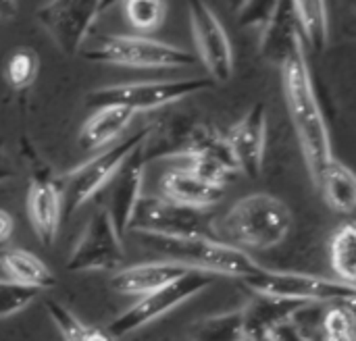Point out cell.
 <instances>
[{"instance_id": "7402d4cb", "label": "cell", "mask_w": 356, "mask_h": 341, "mask_svg": "<svg viewBox=\"0 0 356 341\" xmlns=\"http://www.w3.org/2000/svg\"><path fill=\"white\" fill-rule=\"evenodd\" d=\"M317 188L321 192V196L325 198V202L342 215H350L356 208V179L353 171L340 163V160H332L325 171L321 173Z\"/></svg>"}, {"instance_id": "e0dca14e", "label": "cell", "mask_w": 356, "mask_h": 341, "mask_svg": "<svg viewBox=\"0 0 356 341\" xmlns=\"http://www.w3.org/2000/svg\"><path fill=\"white\" fill-rule=\"evenodd\" d=\"M159 185H161L163 200L186 208H198V210L215 206L225 196V188H217L202 181L188 167L167 171L161 177Z\"/></svg>"}, {"instance_id": "d6986e66", "label": "cell", "mask_w": 356, "mask_h": 341, "mask_svg": "<svg viewBox=\"0 0 356 341\" xmlns=\"http://www.w3.org/2000/svg\"><path fill=\"white\" fill-rule=\"evenodd\" d=\"M311 304L305 302H292V300H280L269 296H257L246 308H244V321H246V335H265L275 325L296 319L300 313H305Z\"/></svg>"}, {"instance_id": "74e56055", "label": "cell", "mask_w": 356, "mask_h": 341, "mask_svg": "<svg viewBox=\"0 0 356 341\" xmlns=\"http://www.w3.org/2000/svg\"><path fill=\"white\" fill-rule=\"evenodd\" d=\"M244 341H254V340H252V338H246V340H244Z\"/></svg>"}, {"instance_id": "4fadbf2b", "label": "cell", "mask_w": 356, "mask_h": 341, "mask_svg": "<svg viewBox=\"0 0 356 341\" xmlns=\"http://www.w3.org/2000/svg\"><path fill=\"white\" fill-rule=\"evenodd\" d=\"M227 146L236 160L240 173L248 177H259L265 158L267 144V108L265 104H254L227 133Z\"/></svg>"}, {"instance_id": "d6a6232c", "label": "cell", "mask_w": 356, "mask_h": 341, "mask_svg": "<svg viewBox=\"0 0 356 341\" xmlns=\"http://www.w3.org/2000/svg\"><path fill=\"white\" fill-rule=\"evenodd\" d=\"M13 229H15V221H13V217H10L4 208H0V246H2V244H6V242L10 240Z\"/></svg>"}, {"instance_id": "f1b7e54d", "label": "cell", "mask_w": 356, "mask_h": 341, "mask_svg": "<svg viewBox=\"0 0 356 341\" xmlns=\"http://www.w3.org/2000/svg\"><path fill=\"white\" fill-rule=\"evenodd\" d=\"M38 67H40V60L31 48H17L8 56V63H6V73H4L6 81L10 83V88L23 90L35 79Z\"/></svg>"}, {"instance_id": "8fae6325", "label": "cell", "mask_w": 356, "mask_h": 341, "mask_svg": "<svg viewBox=\"0 0 356 341\" xmlns=\"http://www.w3.org/2000/svg\"><path fill=\"white\" fill-rule=\"evenodd\" d=\"M125 260L121 235L115 231L111 217L104 208L96 210L83 227L77 244L73 246L67 269L73 273L83 271H119Z\"/></svg>"}, {"instance_id": "e575fe53", "label": "cell", "mask_w": 356, "mask_h": 341, "mask_svg": "<svg viewBox=\"0 0 356 341\" xmlns=\"http://www.w3.org/2000/svg\"><path fill=\"white\" fill-rule=\"evenodd\" d=\"M17 15V2H2L0 0V21H8Z\"/></svg>"}, {"instance_id": "cb8c5ba5", "label": "cell", "mask_w": 356, "mask_h": 341, "mask_svg": "<svg viewBox=\"0 0 356 341\" xmlns=\"http://www.w3.org/2000/svg\"><path fill=\"white\" fill-rule=\"evenodd\" d=\"M246 338L244 308L200 319L190 327V341H244Z\"/></svg>"}, {"instance_id": "ba28073f", "label": "cell", "mask_w": 356, "mask_h": 341, "mask_svg": "<svg viewBox=\"0 0 356 341\" xmlns=\"http://www.w3.org/2000/svg\"><path fill=\"white\" fill-rule=\"evenodd\" d=\"M86 58L140 69H181L196 63V56L188 50L142 35H111L100 46L88 50Z\"/></svg>"}, {"instance_id": "d4e9b609", "label": "cell", "mask_w": 356, "mask_h": 341, "mask_svg": "<svg viewBox=\"0 0 356 341\" xmlns=\"http://www.w3.org/2000/svg\"><path fill=\"white\" fill-rule=\"evenodd\" d=\"M330 260L332 269L342 283L355 288L356 283V229L353 221L342 223L330 242Z\"/></svg>"}, {"instance_id": "d590c367", "label": "cell", "mask_w": 356, "mask_h": 341, "mask_svg": "<svg viewBox=\"0 0 356 341\" xmlns=\"http://www.w3.org/2000/svg\"><path fill=\"white\" fill-rule=\"evenodd\" d=\"M252 340H254V341H271V340H269V335H267V333H265V335H254Z\"/></svg>"}, {"instance_id": "4dcf8cb0", "label": "cell", "mask_w": 356, "mask_h": 341, "mask_svg": "<svg viewBox=\"0 0 356 341\" xmlns=\"http://www.w3.org/2000/svg\"><path fill=\"white\" fill-rule=\"evenodd\" d=\"M275 6H277V2H271V0H267V2H242L240 19H242L244 25L265 29V25L269 23Z\"/></svg>"}, {"instance_id": "277c9868", "label": "cell", "mask_w": 356, "mask_h": 341, "mask_svg": "<svg viewBox=\"0 0 356 341\" xmlns=\"http://www.w3.org/2000/svg\"><path fill=\"white\" fill-rule=\"evenodd\" d=\"M154 123L146 125L138 133L113 144L98 156L90 158L81 167L60 175L56 179L58 192H60V204H63V219H69L73 213H77L90 198H94L104 185L111 183L115 173L121 169V165L127 160V156L146 142L150 135Z\"/></svg>"}, {"instance_id": "2e32d148", "label": "cell", "mask_w": 356, "mask_h": 341, "mask_svg": "<svg viewBox=\"0 0 356 341\" xmlns=\"http://www.w3.org/2000/svg\"><path fill=\"white\" fill-rule=\"evenodd\" d=\"M188 271L190 269L175 265V263H169V260L142 263V265H134V267L117 271L111 277V288L117 294L142 298V296H148V294L177 281Z\"/></svg>"}, {"instance_id": "7c38bea8", "label": "cell", "mask_w": 356, "mask_h": 341, "mask_svg": "<svg viewBox=\"0 0 356 341\" xmlns=\"http://www.w3.org/2000/svg\"><path fill=\"white\" fill-rule=\"evenodd\" d=\"M190 21L198 54L211 73V79L219 83L229 81L234 73V50L225 27L204 2L190 4Z\"/></svg>"}, {"instance_id": "8d00e7d4", "label": "cell", "mask_w": 356, "mask_h": 341, "mask_svg": "<svg viewBox=\"0 0 356 341\" xmlns=\"http://www.w3.org/2000/svg\"><path fill=\"white\" fill-rule=\"evenodd\" d=\"M309 341H321L319 333H309Z\"/></svg>"}, {"instance_id": "836d02e7", "label": "cell", "mask_w": 356, "mask_h": 341, "mask_svg": "<svg viewBox=\"0 0 356 341\" xmlns=\"http://www.w3.org/2000/svg\"><path fill=\"white\" fill-rule=\"evenodd\" d=\"M15 177V171L8 163V156H6V148H4V142L0 138V183L6 181V179H13Z\"/></svg>"}, {"instance_id": "3957f363", "label": "cell", "mask_w": 356, "mask_h": 341, "mask_svg": "<svg viewBox=\"0 0 356 341\" xmlns=\"http://www.w3.org/2000/svg\"><path fill=\"white\" fill-rule=\"evenodd\" d=\"M136 235L144 248L161 254L169 263L181 265L192 271L246 279L261 269L246 252H240L217 240H173L144 233Z\"/></svg>"}, {"instance_id": "9a60e30c", "label": "cell", "mask_w": 356, "mask_h": 341, "mask_svg": "<svg viewBox=\"0 0 356 341\" xmlns=\"http://www.w3.org/2000/svg\"><path fill=\"white\" fill-rule=\"evenodd\" d=\"M27 215L40 242L44 246H52L56 242L63 219V204L56 179L48 175H38L31 179L27 192Z\"/></svg>"}, {"instance_id": "6da1fadb", "label": "cell", "mask_w": 356, "mask_h": 341, "mask_svg": "<svg viewBox=\"0 0 356 341\" xmlns=\"http://www.w3.org/2000/svg\"><path fill=\"white\" fill-rule=\"evenodd\" d=\"M307 50L298 46L290 52V56L280 65L282 81H284V96L290 121L298 135V144L309 167V173L317 185L325 167L334 160L330 131L323 119V110L319 106L313 79L307 65Z\"/></svg>"}, {"instance_id": "5bb4252c", "label": "cell", "mask_w": 356, "mask_h": 341, "mask_svg": "<svg viewBox=\"0 0 356 341\" xmlns=\"http://www.w3.org/2000/svg\"><path fill=\"white\" fill-rule=\"evenodd\" d=\"M148 140V138H146ZM144 144H140L129 156L127 160L121 165V169L115 173V177L111 179V192H108V206L104 208L111 217V223L115 227V231L123 238V233L127 231L131 213L136 208V202L142 196V169L146 165L144 158Z\"/></svg>"}, {"instance_id": "ac0fdd59", "label": "cell", "mask_w": 356, "mask_h": 341, "mask_svg": "<svg viewBox=\"0 0 356 341\" xmlns=\"http://www.w3.org/2000/svg\"><path fill=\"white\" fill-rule=\"evenodd\" d=\"M302 46L292 2H277L269 23L261 33V52L271 60L282 65L292 50Z\"/></svg>"}, {"instance_id": "5b68a950", "label": "cell", "mask_w": 356, "mask_h": 341, "mask_svg": "<svg viewBox=\"0 0 356 341\" xmlns=\"http://www.w3.org/2000/svg\"><path fill=\"white\" fill-rule=\"evenodd\" d=\"M127 231L173 240H217L211 215L198 208L171 204L156 196H140Z\"/></svg>"}, {"instance_id": "f546056e", "label": "cell", "mask_w": 356, "mask_h": 341, "mask_svg": "<svg viewBox=\"0 0 356 341\" xmlns=\"http://www.w3.org/2000/svg\"><path fill=\"white\" fill-rule=\"evenodd\" d=\"M40 296L38 290L13 283L8 279H0V319L13 317L27 308Z\"/></svg>"}, {"instance_id": "9c48e42d", "label": "cell", "mask_w": 356, "mask_h": 341, "mask_svg": "<svg viewBox=\"0 0 356 341\" xmlns=\"http://www.w3.org/2000/svg\"><path fill=\"white\" fill-rule=\"evenodd\" d=\"M213 281H215V275L190 269L177 281H173V283H169V285H165V288H161V290H156V292H152L148 296H142L134 306H129L123 315H119L108 325L106 331L115 340L123 338V335H129V333L138 331L140 327L161 319L169 310L177 308L186 300L194 298L196 294H200L202 290L213 285Z\"/></svg>"}, {"instance_id": "484cf974", "label": "cell", "mask_w": 356, "mask_h": 341, "mask_svg": "<svg viewBox=\"0 0 356 341\" xmlns=\"http://www.w3.org/2000/svg\"><path fill=\"white\" fill-rule=\"evenodd\" d=\"M355 300H340L325 306L321 315V341H355Z\"/></svg>"}, {"instance_id": "30bf717a", "label": "cell", "mask_w": 356, "mask_h": 341, "mask_svg": "<svg viewBox=\"0 0 356 341\" xmlns=\"http://www.w3.org/2000/svg\"><path fill=\"white\" fill-rule=\"evenodd\" d=\"M113 2L104 0H75V2H46L35 10L40 25L48 31L52 42L65 54H77L83 46L96 19Z\"/></svg>"}, {"instance_id": "8992f818", "label": "cell", "mask_w": 356, "mask_h": 341, "mask_svg": "<svg viewBox=\"0 0 356 341\" xmlns=\"http://www.w3.org/2000/svg\"><path fill=\"white\" fill-rule=\"evenodd\" d=\"M242 283L252 290L257 296H269L280 300L305 302V304H332L340 300H356L355 288L317 277L307 273H288V271H269L259 269L254 275L242 279Z\"/></svg>"}, {"instance_id": "ffe728a7", "label": "cell", "mask_w": 356, "mask_h": 341, "mask_svg": "<svg viewBox=\"0 0 356 341\" xmlns=\"http://www.w3.org/2000/svg\"><path fill=\"white\" fill-rule=\"evenodd\" d=\"M134 110L123 106H102L81 125L79 129V146L83 150H100L106 144L115 142L131 123Z\"/></svg>"}, {"instance_id": "7a4b0ae2", "label": "cell", "mask_w": 356, "mask_h": 341, "mask_svg": "<svg viewBox=\"0 0 356 341\" xmlns=\"http://www.w3.org/2000/svg\"><path fill=\"white\" fill-rule=\"evenodd\" d=\"M290 227V208L269 194H250L238 200L221 221H215L217 240L240 252L275 248L286 240Z\"/></svg>"}, {"instance_id": "52a82bcc", "label": "cell", "mask_w": 356, "mask_h": 341, "mask_svg": "<svg viewBox=\"0 0 356 341\" xmlns=\"http://www.w3.org/2000/svg\"><path fill=\"white\" fill-rule=\"evenodd\" d=\"M215 81L211 77H190V79H167V81H136L125 85L100 88L86 96L88 106H123L134 113L159 108L171 102H177L186 96L198 94L202 90L213 88Z\"/></svg>"}, {"instance_id": "4316f807", "label": "cell", "mask_w": 356, "mask_h": 341, "mask_svg": "<svg viewBox=\"0 0 356 341\" xmlns=\"http://www.w3.org/2000/svg\"><path fill=\"white\" fill-rule=\"evenodd\" d=\"M46 310L65 341H117L108 331L86 325L67 306L58 302H46Z\"/></svg>"}, {"instance_id": "603a6c76", "label": "cell", "mask_w": 356, "mask_h": 341, "mask_svg": "<svg viewBox=\"0 0 356 341\" xmlns=\"http://www.w3.org/2000/svg\"><path fill=\"white\" fill-rule=\"evenodd\" d=\"M298 33L302 40L305 50L309 48L311 52L319 54L327 46V10L323 2H292Z\"/></svg>"}, {"instance_id": "44dd1931", "label": "cell", "mask_w": 356, "mask_h": 341, "mask_svg": "<svg viewBox=\"0 0 356 341\" xmlns=\"http://www.w3.org/2000/svg\"><path fill=\"white\" fill-rule=\"evenodd\" d=\"M0 269L6 273L8 281L33 288L38 292L42 290H52L56 285V277L48 269L44 260H40L35 254L21 250V248H10L0 252Z\"/></svg>"}, {"instance_id": "1f68e13d", "label": "cell", "mask_w": 356, "mask_h": 341, "mask_svg": "<svg viewBox=\"0 0 356 341\" xmlns=\"http://www.w3.org/2000/svg\"><path fill=\"white\" fill-rule=\"evenodd\" d=\"M267 335L271 341H309V333L296 323V319L275 325Z\"/></svg>"}, {"instance_id": "83f0119b", "label": "cell", "mask_w": 356, "mask_h": 341, "mask_svg": "<svg viewBox=\"0 0 356 341\" xmlns=\"http://www.w3.org/2000/svg\"><path fill=\"white\" fill-rule=\"evenodd\" d=\"M127 21L138 31H154L167 17V2L161 0H129L123 2Z\"/></svg>"}]
</instances>
